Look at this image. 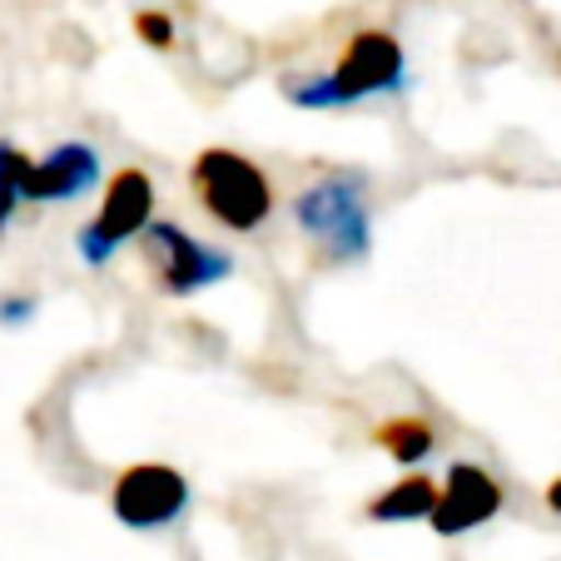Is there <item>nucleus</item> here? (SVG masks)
<instances>
[{
  "mask_svg": "<svg viewBox=\"0 0 561 561\" xmlns=\"http://www.w3.org/2000/svg\"><path fill=\"white\" fill-rule=\"evenodd\" d=\"M408 85V55L398 35L388 31H358L343 41L339 65L329 75H288L278 80L288 105L298 110H343L358 100L398 95Z\"/></svg>",
  "mask_w": 561,
  "mask_h": 561,
  "instance_id": "1",
  "label": "nucleus"
},
{
  "mask_svg": "<svg viewBox=\"0 0 561 561\" xmlns=\"http://www.w3.org/2000/svg\"><path fill=\"white\" fill-rule=\"evenodd\" d=\"M368 174L363 170H323L294 194L298 233L313 239L323 264H358L373 244V209H368Z\"/></svg>",
  "mask_w": 561,
  "mask_h": 561,
  "instance_id": "2",
  "label": "nucleus"
},
{
  "mask_svg": "<svg viewBox=\"0 0 561 561\" xmlns=\"http://www.w3.org/2000/svg\"><path fill=\"white\" fill-rule=\"evenodd\" d=\"M190 190L199 199V209L229 233H259L274 219V184L239 149H199L190 164Z\"/></svg>",
  "mask_w": 561,
  "mask_h": 561,
  "instance_id": "3",
  "label": "nucleus"
},
{
  "mask_svg": "<svg viewBox=\"0 0 561 561\" xmlns=\"http://www.w3.org/2000/svg\"><path fill=\"white\" fill-rule=\"evenodd\" d=\"M139 249H145V264L164 298H194L204 288L229 284V274H233L229 249L204 244V239H194L174 219H149V229L139 233Z\"/></svg>",
  "mask_w": 561,
  "mask_h": 561,
  "instance_id": "4",
  "label": "nucleus"
},
{
  "mask_svg": "<svg viewBox=\"0 0 561 561\" xmlns=\"http://www.w3.org/2000/svg\"><path fill=\"white\" fill-rule=\"evenodd\" d=\"M154 204H159V194H154V180H149V170H139V164H125V170H115L105 180V194H100L95 219L75 233V254L85 259L90 268H105L110 259L119 254V249L135 244L139 233L149 229V219H154Z\"/></svg>",
  "mask_w": 561,
  "mask_h": 561,
  "instance_id": "5",
  "label": "nucleus"
},
{
  "mask_svg": "<svg viewBox=\"0 0 561 561\" xmlns=\"http://www.w3.org/2000/svg\"><path fill=\"white\" fill-rule=\"evenodd\" d=\"M110 512L129 531H164L190 512V482L170 462H135L115 477Z\"/></svg>",
  "mask_w": 561,
  "mask_h": 561,
  "instance_id": "6",
  "label": "nucleus"
},
{
  "mask_svg": "<svg viewBox=\"0 0 561 561\" xmlns=\"http://www.w3.org/2000/svg\"><path fill=\"white\" fill-rule=\"evenodd\" d=\"M502 512V482L477 462H453L437 488V502L427 512V527L437 537H467V531L488 527Z\"/></svg>",
  "mask_w": 561,
  "mask_h": 561,
  "instance_id": "7",
  "label": "nucleus"
},
{
  "mask_svg": "<svg viewBox=\"0 0 561 561\" xmlns=\"http://www.w3.org/2000/svg\"><path fill=\"white\" fill-rule=\"evenodd\" d=\"M105 159L90 139H65L45 159H31L25 170V204H75L100 190Z\"/></svg>",
  "mask_w": 561,
  "mask_h": 561,
  "instance_id": "8",
  "label": "nucleus"
},
{
  "mask_svg": "<svg viewBox=\"0 0 561 561\" xmlns=\"http://www.w3.org/2000/svg\"><path fill=\"white\" fill-rule=\"evenodd\" d=\"M433 502H437V482L427 472H413V467H408V477L388 482V488H382L378 497L368 502V522H378V527H408V522H427Z\"/></svg>",
  "mask_w": 561,
  "mask_h": 561,
  "instance_id": "9",
  "label": "nucleus"
},
{
  "mask_svg": "<svg viewBox=\"0 0 561 561\" xmlns=\"http://www.w3.org/2000/svg\"><path fill=\"white\" fill-rule=\"evenodd\" d=\"M373 443H378L398 467H417L437 453V433L423 423V417H388V423L373 427Z\"/></svg>",
  "mask_w": 561,
  "mask_h": 561,
  "instance_id": "10",
  "label": "nucleus"
},
{
  "mask_svg": "<svg viewBox=\"0 0 561 561\" xmlns=\"http://www.w3.org/2000/svg\"><path fill=\"white\" fill-rule=\"evenodd\" d=\"M25 170H31V154L0 135V233L11 229V219L25 204Z\"/></svg>",
  "mask_w": 561,
  "mask_h": 561,
  "instance_id": "11",
  "label": "nucleus"
},
{
  "mask_svg": "<svg viewBox=\"0 0 561 561\" xmlns=\"http://www.w3.org/2000/svg\"><path fill=\"white\" fill-rule=\"evenodd\" d=\"M135 35L149 45V50H174V41H180V31H174V21L164 11H139Z\"/></svg>",
  "mask_w": 561,
  "mask_h": 561,
  "instance_id": "12",
  "label": "nucleus"
},
{
  "mask_svg": "<svg viewBox=\"0 0 561 561\" xmlns=\"http://www.w3.org/2000/svg\"><path fill=\"white\" fill-rule=\"evenodd\" d=\"M35 308H41L35 294H0V329H25L35 318Z\"/></svg>",
  "mask_w": 561,
  "mask_h": 561,
  "instance_id": "13",
  "label": "nucleus"
},
{
  "mask_svg": "<svg viewBox=\"0 0 561 561\" xmlns=\"http://www.w3.org/2000/svg\"><path fill=\"white\" fill-rule=\"evenodd\" d=\"M547 512H557L561 517V477H551L547 482Z\"/></svg>",
  "mask_w": 561,
  "mask_h": 561,
  "instance_id": "14",
  "label": "nucleus"
}]
</instances>
